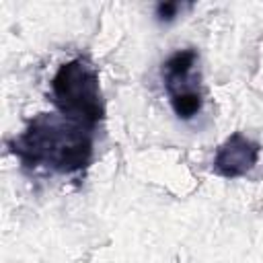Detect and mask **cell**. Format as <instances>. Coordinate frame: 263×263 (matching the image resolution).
I'll return each mask as SVG.
<instances>
[{
    "instance_id": "obj_1",
    "label": "cell",
    "mask_w": 263,
    "mask_h": 263,
    "mask_svg": "<svg viewBox=\"0 0 263 263\" xmlns=\"http://www.w3.org/2000/svg\"><path fill=\"white\" fill-rule=\"evenodd\" d=\"M95 132L60 113H37L8 146L27 171L76 175L92 160Z\"/></svg>"
},
{
    "instance_id": "obj_2",
    "label": "cell",
    "mask_w": 263,
    "mask_h": 263,
    "mask_svg": "<svg viewBox=\"0 0 263 263\" xmlns=\"http://www.w3.org/2000/svg\"><path fill=\"white\" fill-rule=\"evenodd\" d=\"M51 103L58 113L92 129L105 117L99 72L86 55H78L58 68L51 78Z\"/></svg>"
},
{
    "instance_id": "obj_3",
    "label": "cell",
    "mask_w": 263,
    "mask_h": 263,
    "mask_svg": "<svg viewBox=\"0 0 263 263\" xmlns=\"http://www.w3.org/2000/svg\"><path fill=\"white\" fill-rule=\"evenodd\" d=\"M197 51L187 47L173 51L160 68L162 84L168 95L171 107L181 121L193 119L203 107L201 74L197 70Z\"/></svg>"
},
{
    "instance_id": "obj_4",
    "label": "cell",
    "mask_w": 263,
    "mask_h": 263,
    "mask_svg": "<svg viewBox=\"0 0 263 263\" xmlns=\"http://www.w3.org/2000/svg\"><path fill=\"white\" fill-rule=\"evenodd\" d=\"M259 154H261V146L255 140L247 138L240 132H234L218 148L212 168L216 175L224 179H236V177L247 175L257 164Z\"/></svg>"
},
{
    "instance_id": "obj_5",
    "label": "cell",
    "mask_w": 263,
    "mask_h": 263,
    "mask_svg": "<svg viewBox=\"0 0 263 263\" xmlns=\"http://www.w3.org/2000/svg\"><path fill=\"white\" fill-rule=\"evenodd\" d=\"M179 8H181L179 2H160V4L156 6V18H158L160 23H168V21H173V18L177 16Z\"/></svg>"
}]
</instances>
